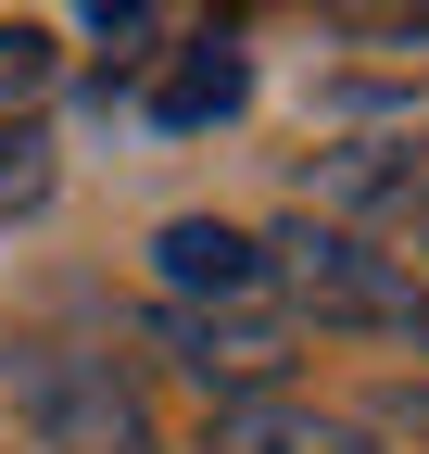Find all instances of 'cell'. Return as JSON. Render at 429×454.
Returning a JSON list of instances; mask_svg holds the SVG:
<instances>
[{
  "label": "cell",
  "instance_id": "8992f818",
  "mask_svg": "<svg viewBox=\"0 0 429 454\" xmlns=\"http://www.w3.org/2000/svg\"><path fill=\"white\" fill-rule=\"evenodd\" d=\"M214 454H341V429L303 417V404H278V391H253V404L214 417Z\"/></svg>",
  "mask_w": 429,
  "mask_h": 454
},
{
  "label": "cell",
  "instance_id": "6da1fadb",
  "mask_svg": "<svg viewBox=\"0 0 429 454\" xmlns=\"http://www.w3.org/2000/svg\"><path fill=\"white\" fill-rule=\"evenodd\" d=\"M291 303H316V316H341V328H392V340H429V291L379 253V240H354V227H329V215H303L291 227Z\"/></svg>",
  "mask_w": 429,
  "mask_h": 454
},
{
  "label": "cell",
  "instance_id": "5b68a950",
  "mask_svg": "<svg viewBox=\"0 0 429 454\" xmlns=\"http://www.w3.org/2000/svg\"><path fill=\"white\" fill-rule=\"evenodd\" d=\"M51 429H64L76 454H152V417L114 379H51Z\"/></svg>",
  "mask_w": 429,
  "mask_h": 454
},
{
  "label": "cell",
  "instance_id": "ba28073f",
  "mask_svg": "<svg viewBox=\"0 0 429 454\" xmlns=\"http://www.w3.org/2000/svg\"><path fill=\"white\" fill-rule=\"evenodd\" d=\"M316 190H329V202H404L417 177H404L392 152H341V164H329V177H316Z\"/></svg>",
  "mask_w": 429,
  "mask_h": 454
},
{
  "label": "cell",
  "instance_id": "3957f363",
  "mask_svg": "<svg viewBox=\"0 0 429 454\" xmlns=\"http://www.w3.org/2000/svg\"><path fill=\"white\" fill-rule=\"evenodd\" d=\"M152 265H165L177 303H253V278H265V253L240 227H214V215H177L165 240H152Z\"/></svg>",
  "mask_w": 429,
  "mask_h": 454
},
{
  "label": "cell",
  "instance_id": "7a4b0ae2",
  "mask_svg": "<svg viewBox=\"0 0 429 454\" xmlns=\"http://www.w3.org/2000/svg\"><path fill=\"white\" fill-rule=\"evenodd\" d=\"M165 340H177L202 379H228L240 404H253V391L291 366V328L265 316V303H177V316H165Z\"/></svg>",
  "mask_w": 429,
  "mask_h": 454
},
{
  "label": "cell",
  "instance_id": "52a82bcc",
  "mask_svg": "<svg viewBox=\"0 0 429 454\" xmlns=\"http://www.w3.org/2000/svg\"><path fill=\"white\" fill-rule=\"evenodd\" d=\"M38 202H51V127L0 114V215H38Z\"/></svg>",
  "mask_w": 429,
  "mask_h": 454
},
{
  "label": "cell",
  "instance_id": "277c9868",
  "mask_svg": "<svg viewBox=\"0 0 429 454\" xmlns=\"http://www.w3.org/2000/svg\"><path fill=\"white\" fill-rule=\"evenodd\" d=\"M253 101V64H240V51L228 38H202V51H177V64H165V89H152V127H228V114Z\"/></svg>",
  "mask_w": 429,
  "mask_h": 454
},
{
  "label": "cell",
  "instance_id": "9c48e42d",
  "mask_svg": "<svg viewBox=\"0 0 429 454\" xmlns=\"http://www.w3.org/2000/svg\"><path fill=\"white\" fill-rule=\"evenodd\" d=\"M51 89V26H0V101H38Z\"/></svg>",
  "mask_w": 429,
  "mask_h": 454
}]
</instances>
